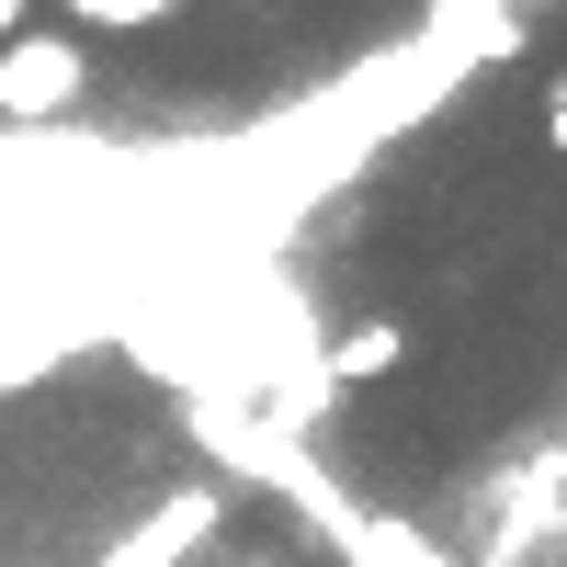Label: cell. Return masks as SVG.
<instances>
[{"instance_id":"cell-1","label":"cell","mask_w":567,"mask_h":567,"mask_svg":"<svg viewBox=\"0 0 567 567\" xmlns=\"http://www.w3.org/2000/svg\"><path fill=\"white\" fill-rule=\"evenodd\" d=\"M91 103V45L58 23H23L12 45H0V125H58V114H80Z\"/></svg>"},{"instance_id":"cell-2","label":"cell","mask_w":567,"mask_h":567,"mask_svg":"<svg viewBox=\"0 0 567 567\" xmlns=\"http://www.w3.org/2000/svg\"><path fill=\"white\" fill-rule=\"evenodd\" d=\"M227 534V499L216 488H171L159 511H136V523L103 545V567H194V545Z\"/></svg>"},{"instance_id":"cell-3","label":"cell","mask_w":567,"mask_h":567,"mask_svg":"<svg viewBox=\"0 0 567 567\" xmlns=\"http://www.w3.org/2000/svg\"><path fill=\"white\" fill-rule=\"evenodd\" d=\"M398 363H409V318H352V329L318 341V386L329 398H341V386H386Z\"/></svg>"},{"instance_id":"cell-4","label":"cell","mask_w":567,"mask_h":567,"mask_svg":"<svg viewBox=\"0 0 567 567\" xmlns=\"http://www.w3.org/2000/svg\"><path fill=\"white\" fill-rule=\"evenodd\" d=\"M182 0H69V34L91 23V34H148V23H171Z\"/></svg>"},{"instance_id":"cell-5","label":"cell","mask_w":567,"mask_h":567,"mask_svg":"<svg viewBox=\"0 0 567 567\" xmlns=\"http://www.w3.org/2000/svg\"><path fill=\"white\" fill-rule=\"evenodd\" d=\"M216 567H284V556H272V545H227Z\"/></svg>"},{"instance_id":"cell-6","label":"cell","mask_w":567,"mask_h":567,"mask_svg":"<svg viewBox=\"0 0 567 567\" xmlns=\"http://www.w3.org/2000/svg\"><path fill=\"white\" fill-rule=\"evenodd\" d=\"M23 23H34V0H0V45H12V34H23Z\"/></svg>"},{"instance_id":"cell-7","label":"cell","mask_w":567,"mask_h":567,"mask_svg":"<svg viewBox=\"0 0 567 567\" xmlns=\"http://www.w3.org/2000/svg\"><path fill=\"white\" fill-rule=\"evenodd\" d=\"M523 12H556V0H523Z\"/></svg>"}]
</instances>
